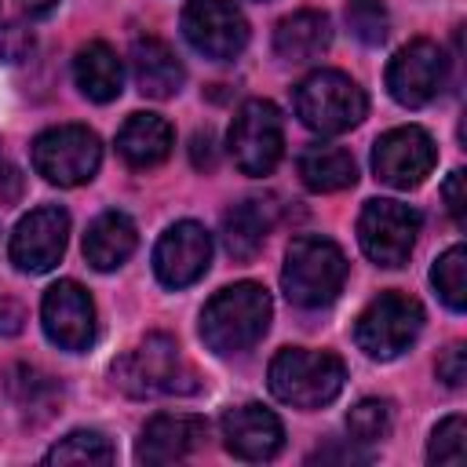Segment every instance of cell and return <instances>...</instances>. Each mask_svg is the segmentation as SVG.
Here are the masks:
<instances>
[{"instance_id": "21", "label": "cell", "mask_w": 467, "mask_h": 467, "mask_svg": "<svg viewBox=\"0 0 467 467\" xmlns=\"http://www.w3.org/2000/svg\"><path fill=\"white\" fill-rule=\"evenodd\" d=\"M270 226H274V204L266 197H248L223 215V244L237 263H248L263 248Z\"/></svg>"}, {"instance_id": "8", "label": "cell", "mask_w": 467, "mask_h": 467, "mask_svg": "<svg viewBox=\"0 0 467 467\" xmlns=\"http://www.w3.org/2000/svg\"><path fill=\"white\" fill-rule=\"evenodd\" d=\"M285 150L281 109L266 99H248L230 124V157L244 175H270Z\"/></svg>"}, {"instance_id": "10", "label": "cell", "mask_w": 467, "mask_h": 467, "mask_svg": "<svg viewBox=\"0 0 467 467\" xmlns=\"http://www.w3.org/2000/svg\"><path fill=\"white\" fill-rule=\"evenodd\" d=\"M182 33L190 47L212 62H230L248 44V22L230 0H190L182 11Z\"/></svg>"}, {"instance_id": "4", "label": "cell", "mask_w": 467, "mask_h": 467, "mask_svg": "<svg viewBox=\"0 0 467 467\" xmlns=\"http://www.w3.org/2000/svg\"><path fill=\"white\" fill-rule=\"evenodd\" d=\"M365 91L339 69H317L296 84V117L321 135L350 131L365 120Z\"/></svg>"}, {"instance_id": "6", "label": "cell", "mask_w": 467, "mask_h": 467, "mask_svg": "<svg viewBox=\"0 0 467 467\" xmlns=\"http://www.w3.org/2000/svg\"><path fill=\"white\" fill-rule=\"evenodd\" d=\"M423 328V306L405 296V292H379L354 325V339L358 347L376 358V361H390L398 354H405L416 336Z\"/></svg>"}, {"instance_id": "32", "label": "cell", "mask_w": 467, "mask_h": 467, "mask_svg": "<svg viewBox=\"0 0 467 467\" xmlns=\"http://www.w3.org/2000/svg\"><path fill=\"white\" fill-rule=\"evenodd\" d=\"M438 379L445 387H463L467 379V347L463 343H449L438 358Z\"/></svg>"}, {"instance_id": "23", "label": "cell", "mask_w": 467, "mask_h": 467, "mask_svg": "<svg viewBox=\"0 0 467 467\" xmlns=\"http://www.w3.org/2000/svg\"><path fill=\"white\" fill-rule=\"evenodd\" d=\"M73 80L91 102H113L120 95V84H124V69H120L117 51L102 40L84 44L73 58Z\"/></svg>"}, {"instance_id": "15", "label": "cell", "mask_w": 467, "mask_h": 467, "mask_svg": "<svg viewBox=\"0 0 467 467\" xmlns=\"http://www.w3.org/2000/svg\"><path fill=\"white\" fill-rule=\"evenodd\" d=\"M44 332L62 350H88L95 339V303L77 281H58L40 303Z\"/></svg>"}, {"instance_id": "9", "label": "cell", "mask_w": 467, "mask_h": 467, "mask_svg": "<svg viewBox=\"0 0 467 467\" xmlns=\"http://www.w3.org/2000/svg\"><path fill=\"white\" fill-rule=\"evenodd\" d=\"M416 234H420V212L401 201L379 197L361 208L358 241L376 266H401L416 248Z\"/></svg>"}, {"instance_id": "3", "label": "cell", "mask_w": 467, "mask_h": 467, "mask_svg": "<svg viewBox=\"0 0 467 467\" xmlns=\"http://www.w3.org/2000/svg\"><path fill=\"white\" fill-rule=\"evenodd\" d=\"M347 368L336 354L285 347L270 361V394L296 409H321L343 390Z\"/></svg>"}, {"instance_id": "27", "label": "cell", "mask_w": 467, "mask_h": 467, "mask_svg": "<svg viewBox=\"0 0 467 467\" xmlns=\"http://www.w3.org/2000/svg\"><path fill=\"white\" fill-rule=\"evenodd\" d=\"M44 463H113V445L99 431H69L44 452Z\"/></svg>"}, {"instance_id": "37", "label": "cell", "mask_w": 467, "mask_h": 467, "mask_svg": "<svg viewBox=\"0 0 467 467\" xmlns=\"http://www.w3.org/2000/svg\"><path fill=\"white\" fill-rule=\"evenodd\" d=\"M18 328H22V306L0 296V332L11 336V332H18Z\"/></svg>"}, {"instance_id": "16", "label": "cell", "mask_w": 467, "mask_h": 467, "mask_svg": "<svg viewBox=\"0 0 467 467\" xmlns=\"http://www.w3.org/2000/svg\"><path fill=\"white\" fill-rule=\"evenodd\" d=\"M223 441L237 460L263 463V460H274L281 452L285 427L270 409L248 401V405H237L223 416Z\"/></svg>"}, {"instance_id": "17", "label": "cell", "mask_w": 467, "mask_h": 467, "mask_svg": "<svg viewBox=\"0 0 467 467\" xmlns=\"http://www.w3.org/2000/svg\"><path fill=\"white\" fill-rule=\"evenodd\" d=\"M208 438V423L201 416H186V412H161L153 416L135 445V460L139 463H175L182 456H190L193 449H201Z\"/></svg>"}, {"instance_id": "19", "label": "cell", "mask_w": 467, "mask_h": 467, "mask_svg": "<svg viewBox=\"0 0 467 467\" xmlns=\"http://www.w3.org/2000/svg\"><path fill=\"white\" fill-rule=\"evenodd\" d=\"M175 146L171 124L157 113H131L124 120V128L117 131V153L131 164V168H157L168 161Z\"/></svg>"}, {"instance_id": "24", "label": "cell", "mask_w": 467, "mask_h": 467, "mask_svg": "<svg viewBox=\"0 0 467 467\" xmlns=\"http://www.w3.org/2000/svg\"><path fill=\"white\" fill-rule=\"evenodd\" d=\"M299 179L314 193H336L354 186L358 164L343 146H306L299 153Z\"/></svg>"}, {"instance_id": "14", "label": "cell", "mask_w": 467, "mask_h": 467, "mask_svg": "<svg viewBox=\"0 0 467 467\" xmlns=\"http://www.w3.org/2000/svg\"><path fill=\"white\" fill-rule=\"evenodd\" d=\"M212 263V237L201 223L182 219L175 226H168L153 248V270L157 281L168 288H186L197 277H204Z\"/></svg>"}, {"instance_id": "34", "label": "cell", "mask_w": 467, "mask_h": 467, "mask_svg": "<svg viewBox=\"0 0 467 467\" xmlns=\"http://www.w3.org/2000/svg\"><path fill=\"white\" fill-rule=\"evenodd\" d=\"M190 161H193L197 171L215 168V135H212V128H204L190 139Z\"/></svg>"}, {"instance_id": "31", "label": "cell", "mask_w": 467, "mask_h": 467, "mask_svg": "<svg viewBox=\"0 0 467 467\" xmlns=\"http://www.w3.org/2000/svg\"><path fill=\"white\" fill-rule=\"evenodd\" d=\"M33 29H26L22 22H4L0 26V58L4 62H11V66H18V62H26L29 55H33Z\"/></svg>"}, {"instance_id": "12", "label": "cell", "mask_w": 467, "mask_h": 467, "mask_svg": "<svg viewBox=\"0 0 467 467\" xmlns=\"http://www.w3.org/2000/svg\"><path fill=\"white\" fill-rule=\"evenodd\" d=\"M449 77V58L434 40H412L394 51L387 66V91L401 106H427Z\"/></svg>"}, {"instance_id": "30", "label": "cell", "mask_w": 467, "mask_h": 467, "mask_svg": "<svg viewBox=\"0 0 467 467\" xmlns=\"http://www.w3.org/2000/svg\"><path fill=\"white\" fill-rule=\"evenodd\" d=\"M463 452H467V427H463V416H449L434 427L431 434V445H427V460L431 463H463Z\"/></svg>"}, {"instance_id": "29", "label": "cell", "mask_w": 467, "mask_h": 467, "mask_svg": "<svg viewBox=\"0 0 467 467\" xmlns=\"http://www.w3.org/2000/svg\"><path fill=\"white\" fill-rule=\"evenodd\" d=\"M347 26H350V33L361 44H368V47L383 44L387 40V29H390V18H387L383 0H347Z\"/></svg>"}, {"instance_id": "36", "label": "cell", "mask_w": 467, "mask_h": 467, "mask_svg": "<svg viewBox=\"0 0 467 467\" xmlns=\"http://www.w3.org/2000/svg\"><path fill=\"white\" fill-rule=\"evenodd\" d=\"M18 197H22V171L15 164H4L0 161V201L15 204Z\"/></svg>"}, {"instance_id": "25", "label": "cell", "mask_w": 467, "mask_h": 467, "mask_svg": "<svg viewBox=\"0 0 467 467\" xmlns=\"http://www.w3.org/2000/svg\"><path fill=\"white\" fill-rule=\"evenodd\" d=\"M7 394L18 409L26 412H51V405L58 401V383L40 372L36 365H11L7 368Z\"/></svg>"}, {"instance_id": "26", "label": "cell", "mask_w": 467, "mask_h": 467, "mask_svg": "<svg viewBox=\"0 0 467 467\" xmlns=\"http://www.w3.org/2000/svg\"><path fill=\"white\" fill-rule=\"evenodd\" d=\"M431 285L449 310L460 314L467 306V248L463 244H452L445 255H438V263L431 266Z\"/></svg>"}, {"instance_id": "7", "label": "cell", "mask_w": 467, "mask_h": 467, "mask_svg": "<svg viewBox=\"0 0 467 467\" xmlns=\"http://www.w3.org/2000/svg\"><path fill=\"white\" fill-rule=\"evenodd\" d=\"M102 146L84 124H58L33 139V168L55 186H80L99 171Z\"/></svg>"}, {"instance_id": "35", "label": "cell", "mask_w": 467, "mask_h": 467, "mask_svg": "<svg viewBox=\"0 0 467 467\" xmlns=\"http://www.w3.org/2000/svg\"><path fill=\"white\" fill-rule=\"evenodd\" d=\"M310 463H332V460H339V463H358V460H368V452H358L354 445H325V449H314L310 456H306Z\"/></svg>"}, {"instance_id": "5", "label": "cell", "mask_w": 467, "mask_h": 467, "mask_svg": "<svg viewBox=\"0 0 467 467\" xmlns=\"http://www.w3.org/2000/svg\"><path fill=\"white\" fill-rule=\"evenodd\" d=\"M113 383L131 398H153V394H182L193 390V372L182 365L179 347L171 336H146L135 350H128L113 365Z\"/></svg>"}, {"instance_id": "13", "label": "cell", "mask_w": 467, "mask_h": 467, "mask_svg": "<svg viewBox=\"0 0 467 467\" xmlns=\"http://www.w3.org/2000/svg\"><path fill=\"white\" fill-rule=\"evenodd\" d=\"M66 237H69L66 208L58 204L33 208L11 234V263L22 274H47L66 252Z\"/></svg>"}, {"instance_id": "18", "label": "cell", "mask_w": 467, "mask_h": 467, "mask_svg": "<svg viewBox=\"0 0 467 467\" xmlns=\"http://www.w3.org/2000/svg\"><path fill=\"white\" fill-rule=\"evenodd\" d=\"M131 77H135V88L146 95V99H171L179 88H182V62L179 55L157 40V36H139L131 44Z\"/></svg>"}, {"instance_id": "28", "label": "cell", "mask_w": 467, "mask_h": 467, "mask_svg": "<svg viewBox=\"0 0 467 467\" xmlns=\"http://www.w3.org/2000/svg\"><path fill=\"white\" fill-rule=\"evenodd\" d=\"M390 423H394V412H390V401H383V398H361L347 412V434L354 445L383 441L390 434Z\"/></svg>"}, {"instance_id": "2", "label": "cell", "mask_w": 467, "mask_h": 467, "mask_svg": "<svg viewBox=\"0 0 467 467\" xmlns=\"http://www.w3.org/2000/svg\"><path fill=\"white\" fill-rule=\"evenodd\" d=\"M347 281V255L339 252L336 241L328 237H296L285 252V270H281V288L285 296L303 306L317 310L328 306Z\"/></svg>"}, {"instance_id": "33", "label": "cell", "mask_w": 467, "mask_h": 467, "mask_svg": "<svg viewBox=\"0 0 467 467\" xmlns=\"http://www.w3.org/2000/svg\"><path fill=\"white\" fill-rule=\"evenodd\" d=\"M463 182H467V175L456 168V171L445 179V186H441L445 208H449V215H452L456 226H467V197H463Z\"/></svg>"}, {"instance_id": "38", "label": "cell", "mask_w": 467, "mask_h": 467, "mask_svg": "<svg viewBox=\"0 0 467 467\" xmlns=\"http://www.w3.org/2000/svg\"><path fill=\"white\" fill-rule=\"evenodd\" d=\"M18 4H22L29 15H36V18H40V15H51V11L58 7V0H18Z\"/></svg>"}, {"instance_id": "22", "label": "cell", "mask_w": 467, "mask_h": 467, "mask_svg": "<svg viewBox=\"0 0 467 467\" xmlns=\"http://www.w3.org/2000/svg\"><path fill=\"white\" fill-rule=\"evenodd\" d=\"M332 44V22L325 11H296L277 22L274 29V51L285 62H310Z\"/></svg>"}, {"instance_id": "11", "label": "cell", "mask_w": 467, "mask_h": 467, "mask_svg": "<svg viewBox=\"0 0 467 467\" xmlns=\"http://www.w3.org/2000/svg\"><path fill=\"white\" fill-rule=\"evenodd\" d=\"M438 161V150H434V139L409 124V128H394L387 135H379L376 150H372V171L379 182L394 186V190H416L431 168Z\"/></svg>"}, {"instance_id": "20", "label": "cell", "mask_w": 467, "mask_h": 467, "mask_svg": "<svg viewBox=\"0 0 467 467\" xmlns=\"http://www.w3.org/2000/svg\"><path fill=\"white\" fill-rule=\"evenodd\" d=\"M139 244V230L124 212H102L84 234V259L95 270H117L131 259Z\"/></svg>"}, {"instance_id": "1", "label": "cell", "mask_w": 467, "mask_h": 467, "mask_svg": "<svg viewBox=\"0 0 467 467\" xmlns=\"http://www.w3.org/2000/svg\"><path fill=\"white\" fill-rule=\"evenodd\" d=\"M270 325V296L255 281H237L223 292H215L201 314V339L230 358L252 350Z\"/></svg>"}]
</instances>
